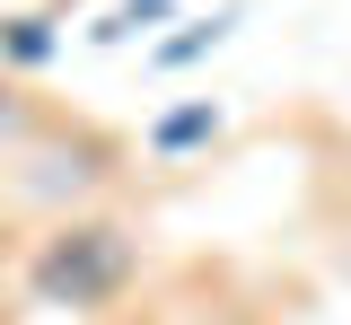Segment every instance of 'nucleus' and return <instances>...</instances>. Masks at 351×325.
<instances>
[{"instance_id":"20e7f679","label":"nucleus","mask_w":351,"mask_h":325,"mask_svg":"<svg viewBox=\"0 0 351 325\" xmlns=\"http://www.w3.org/2000/svg\"><path fill=\"white\" fill-rule=\"evenodd\" d=\"M228 27H237L228 9H219V18H193V36H176V45H158L149 62H158V71H184V62H202V53H219V45H228Z\"/></svg>"},{"instance_id":"f03ea898","label":"nucleus","mask_w":351,"mask_h":325,"mask_svg":"<svg viewBox=\"0 0 351 325\" xmlns=\"http://www.w3.org/2000/svg\"><path fill=\"white\" fill-rule=\"evenodd\" d=\"M53 53H62L53 18H0V62H9V71H44Z\"/></svg>"},{"instance_id":"7ed1b4c3","label":"nucleus","mask_w":351,"mask_h":325,"mask_svg":"<svg viewBox=\"0 0 351 325\" xmlns=\"http://www.w3.org/2000/svg\"><path fill=\"white\" fill-rule=\"evenodd\" d=\"M193 141H219V106H211V97H202V106H184V115H167V123L149 132V149L176 158V149H193Z\"/></svg>"},{"instance_id":"f257e3e1","label":"nucleus","mask_w":351,"mask_h":325,"mask_svg":"<svg viewBox=\"0 0 351 325\" xmlns=\"http://www.w3.org/2000/svg\"><path fill=\"white\" fill-rule=\"evenodd\" d=\"M141 273V246H132L123 220H62V229L36 246V264H27V290H36L44 308H71V317H97V308H114Z\"/></svg>"}]
</instances>
